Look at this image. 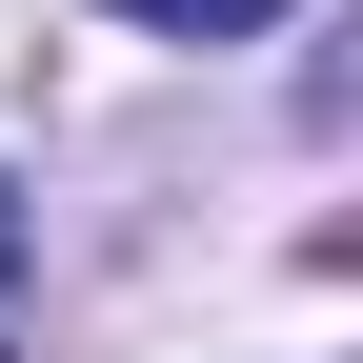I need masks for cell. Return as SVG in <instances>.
I'll return each instance as SVG.
<instances>
[{
    "instance_id": "obj_1",
    "label": "cell",
    "mask_w": 363,
    "mask_h": 363,
    "mask_svg": "<svg viewBox=\"0 0 363 363\" xmlns=\"http://www.w3.org/2000/svg\"><path fill=\"white\" fill-rule=\"evenodd\" d=\"M121 21H162V40H262L283 0H121Z\"/></svg>"
},
{
    "instance_id": "obj_2",
    "label": "cell",
    "mask_w": 363,
    "mask_h": 363,
    "mask_svg": "<svg viewBox=\"0 0 363 363\" xmlns=\"http://www.w3.org/2000/svg\"><path fill=\"white\" fill-rule=\"evenodd\" d=\"M21 303H40V242H21V182H0V363H21Z\"/></svg>"
}]
</instances>
